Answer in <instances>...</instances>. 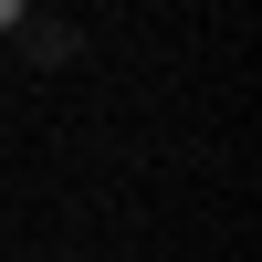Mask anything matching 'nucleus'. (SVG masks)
Listing matches in <instances>:
<instances>
[{"instance_id": "nucleus-1", "label": "nucleus", "mask_w": 262, "mask_h": 262, "mask_svg": "<svg viewBox=\"0 0 262 262\" xmlns=\"http://www.w3.org/2000/svg\"><path fill=\"white\" fill-rule=\"evenodd\" d=\"M21 53H32V63H74L84 32H74V21H21Z\"/></svg>"}]
</instances>
